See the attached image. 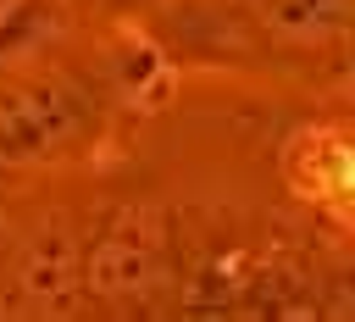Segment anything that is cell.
<instances>
[{"instance_id": "obj_1", "label": "cell", "mask_w": 355, "mask_h": 322, "mask_svg": "<svg viewBox=\"0 0 355 322\" xmlns=\"http://www.w3.org/2000/svg\"><path fill=\"white\" fill-rule=\"evenodd\" d=\"M283 155H288L294 194L305 205H316L327 222L355 228V122L305 128Z\"/></svg>"}]
</instances>
